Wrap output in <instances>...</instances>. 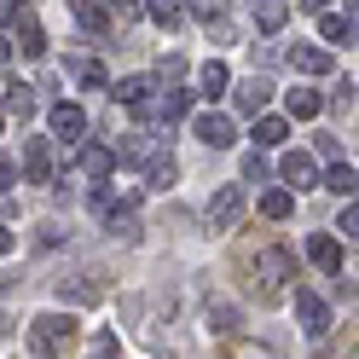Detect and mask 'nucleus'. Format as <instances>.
<instances>
[{"instance_id":"1","label":"nucleus","mask_w":359,"mask_h":359,"mask_svg":"<svg viewBox=\"0 0 359 359\" xmlns=\"http://www.w3.org/2000/svg\"><path fill=\"white\" fill-rule=\"evenodd\" d=\"M70 336H76V313H64V307L35 313V319L24 325V353L29 359H58L64 348H70Z\"/></svg>"},{"instance_id":"2","label":"nucleus","mask_w":359,"mask_h":359,"mask_svg":"<svg viewBox=\"0 0 359 359\" xmlns=\"http://www.w3.org/2000/svg\"><path fill=\"white\" fill-rule=\"evenodd\" d=\"M255 278H261V296H284L290 278H296V250H284V243H266L255 255Z\"/></svg>"},{"instance_id":"3","label":"nucleus","mask_w":359,"mask_h":359,"mask_svg":"<svg viewBox=\"0 0 359 359\" xmlns=\"http://www.w3.org/2000/svg\"><path fill=\"white\" fill-rule=\"evenodd\" d=\"M191 133H197V145H203V151H232L238 145V122L226 116V110H197Z\"/></svg>"},{"instance_id":"4","label":"nucleus","mask_w":359,"mask_h":359,"mask_svg":"<svg viewBox=\"0 0 359 359\" xmlns=\"http://www.w3.org/2000/svg\"><path fill=\"white\" fill-rule=\"evenodd\" d=\"M243 209H250V197H243V186H215V197H209L203 220H209V232H232L238 220H243Z\"/></svg>"},{"instance_id":"5","label":"nucleus","mask_w":359,"mask_h":359,"mask_svg":"<svg viewBox=\"0 0 359 359\" xmlns=\"http://www.w3.org/2000/svg\"><path fill=\"white\" fill-rule=\"evenodd\" d=\"M47 128H53V140H58V145H81V133H87V110L70 104V99H58V104L47 110Z\"/></svg>"},{"instance_id":"6","label":"nucleus","mask_w":359,"mask_h":359,"mask_svg":"<svg viewBox=\"0 0 359 359\" xmlns=\"http://www.w3.org/2000/svg\"><path fill=\"white\" fill-rule=\"evenodd\" d=\"M151 93H156V81H151V76H122L116 87H110V99L128 104L140 122H151Z\"/></svg>"},{"instance_id":"7","label":"nucleus","mask_w":359,"mask_h":359,"mask_svg":"<svg viewBox=\"0 0 359 359\" xmlns=\"http://www.w3.org/2000/svg\"><path fill=\"white\" fill-rule=\"evenodd\" d=\"M296 325L313 336V342H319V336L330 330V307H325L319 296H313V290H296Z\"/></svg>"},{"instance_id":"8","label":"nucleus","mask_w":359,"mask_h":359,"mask_svg":"<svg viewBox=\"0 0 359 359\" xmlns=\"http://www.w3.org/2000/svg\"><path fill=\"white\" fill-rule=\"evenodd\" d=\"M24 180L53 186V140H24Z\"/></svg>"},{"instance_id":"9","label":"nucleus","mask_w":359,"mask_h":359,"mask_svg":"<svg viewBox=\"0 0 359 359\" xmlns=\"http://www.w3.org/2000/svg\"><path fill=\"white\" fill-rule=\"evenodd\" d=\"M307 261L319 266V273H330V278H336V273H342V238L313 232V238H307Z\"/></svg>"},{"instance_id":"10","label":"nucleus","mask_w":359,"mask_h":359,"mask_svg":"<svg viewBox=\"0 0 359 359\" xmlns=\"http://www.w3.org/2000/svg\"><path fill=\"white\" fill-rule=\"evenodd\" d=\"M266 99H273V81H266V76L238 81V93H232V104L243 110V116H261V110H266Z\"/></svg>"},{"instance_id":"11","label":"nucleus","mask_w":359,"mask_h":359,"mask_svg":"<svg viewBox=\"0 0 359 359\" xmlns=\"http://www.w3.org/2000/svg\"><path fill=\"white\" fill-rule=\"evenodd\" d=\"M76 168L81 174H93V180H104V174H116V151H110V145H76Z\"/></svg>"},{"instance_id":"12","label":"nucleus","mask_w":359,"mask_h":359,"mask_svg":"<svg viewBox=\"0 0 359 359\" xmlns=\"http://www.w3.org/2000/svg\"><path fill=\"white\" fill-rule=\"evenodd\" d=\"M284 110H290V116H296V122H313V116H319V110H325V93H319V87H290V93H284Z\"/></svg>"},{"instance_id":"13","label":"nucleus","mask_w":359,"mask_h":359,"mask_svg":"<svg viewBox=\"0 0 359 359\" xmlns=\"http://www.w3.org/2000/svg\"><path fill=\"white\" fill-rule=\"evenodd\" d=\"M250 18H255L261 35H278L290 24V0H250Z\"/></svg>"},{"instance_id":"14","label":"nucleus","mask_w":359,"mask_h":359,"mask_svg":"<svg viewBox=\"0 0 359 359\" xmlns=\"http://www.w3.org/2000/svg\"><path fill=\"white\" fill-rule=\"evenodd\" d=\"M278 174L290 180V186H319V163H313L307 151H284V163H278Z\"/></svg>"},{"instance_id":"15","label":"nucleus","mask_w":359,"mask_h":359,"mask_svg":"<svg viewBox=\"0 0 359 359\" xmlns=\"http://www.w3.org/2000/svg\"><path fill=\"white\" fill-rule=\"evenodd\" d=\"M64 6H70V18H76L87 35H104V29H110V12L99 6V0H64Z\"/></svg>"},{"instance_id":"16","label":"nucleus","mask_w":359,"mask_h":359,"mask_svg":"<svg viewBox=\"0 0 359 359\" xmlns=\"http://www.w3.org/2000/svg\"><path fill=\"white\" fill-rule=\"evenodd\" d=\"M290 64H296V76H330V70H336V58H330L325 47H296Z\"/></svg>"},{"instance_id":"17","label":"nucleus","mask_w":359,"mask_h":359,"mask_svg":"<svg viewBox=\"0 0 359 359\" xmlns=\"http://www.w3.org/2000/svg\"><path fill=\"white\" fill-rule=\"evenodd\" d=\"M180 116H191V93H180V87L151 104V122H163V128H168V122H180Z\"/></svg>"},{"instance_id":"18","label":"nucleus","mask_w":359,"mask_h":359,"mask_svg":"<svg viewBox=\"0 0 359 359\" xmlns=\"http://www.w3.org/2000/svg\"><path fill=\"white\" fill-rule=\"evenodd\" d=\"M174 180H180V163H174L168 151H163V156H145V186H151V191H168Z\"/></svg>"},{"instance_id":"19","label":"nucleus","mask_w":359,"mask_h":359,"mask_svg":"<svg viewBox=\"0 0 359 359\" xmlns=\"http://www.w3.org/2000/svg\"><path fill=\"white\" fill-rule=\"evenodd\" d=\"M319 186L336 191V197H353V191H359V174H353V163H330V168L319 174Z\"/></svg>"},{"instance_id":"20","label":"nucleus","mask_w":359,"mask_h":359,"mask_svg":"<svg viewBox=\"0 0 359 359\" xmlns=\"http://www.w3.org/2000/svg\"><path fill=\"white\" fill-rule=\"evenodd\" d=\"M290 140V122L284 116H255V151H278Z\"/></svg>"},{"instance_id":"21","label":"nucleus","mask_w":359,"mask_h":359,"mask_svg":"<svg viewBox=\"0 0 359 359\" xmlns=\"http://www.w3.org/2000/svg\"><path fill=\"white\" fill-rule=\"evenodd\" d=\"M18 47H24V58H41V53H47V29H41L29 12L18 18ZM18 47H12V53H18Z\"/></svg>"},{"instance_id":"22","label":"nucleus","mask_w":359,"mask_h":359,"mask_svg":"<svg viewBox=\"0 0 359 359\" xmlns=\"http://www.w3.org/2000/svg\"><path fill=\"white\" fill-rule=\"evenodd\" d=\"M197 87H203L209 99H220V93H226V87H232V70H226V64H220V58H209L203 70H197Z\"/></svg>"},{"instance_id":"23","label":"nucleus","mask_w":359,"mask_h":359,"mask_svg":"<svg viewBox=\"0 0 359 359\" xmlns=\"http://www.w3.org/2000/svg\"><path fill=\"white\" fill-rule=\"evenodd\" d=\"M203 325H209V330H215V336H232V330H238V325H243V313H238V307H232V302H215V307H209V313H203Z\"/></svg>"},{"instance_id":"24","label":"nucleus","mask_w":359,"mask_h":359,"mask_svg":"<svg viewBox=\"0 0 359 359\" xmlns=\"http://www.w3.org/2000/svg\"><path fill=\"white\" fill-rule=\"evenodd\" d=\"M290 209H296V191H284V186L261 191V215H266V220H290Z\"/></svg>"},{"instance_id":"25","label":"nucleus","mask_w":359,"mask_h":359,"mask_svg":"<svg viewBox=\"0 0 359 359\" xmlns=\"http://www.w3.org/2000/svg\"><path fill=\"white\" fill-rule=\"evenodd\" d=\"M319 35L330 41V47H342V41H353V12L342 18V12H325V24H319Z\"/></svg>"},{"instance_id":"26","label":"nucleus","mask_w":359,"mask_h":359,"mask_svg":"<svg viewBox=\"0 0 359 359\" xmlns=\"http://www.w3.org/2000/svg\"><path fill=\"white\" fill-rule=\"evenodd\" d=\"M76 87H87V93H104V87H110V76H104V64H93V58H87V64H76Z\"/></svg>"},{"instance_id":"27","label":"nucleus","mask_w":359,"mask_h":359,"mask_svg":"<svg viewBox=\"0 0 359 359\" xmlns=\"http://www.w3.org/2000/svg\"><path fill=\"white\" fill-rule=\"evenodd\" d=\"M145 12H151L156 29H174L180 24V0H145Z\"/></svg>"},{"instance_id":"28","label":"nucleus","mask_w":359,"mask_h":359,"mask_svg":"<svg viewBox=\"0 0 359 359\" xmlns=\"http://www.w3.org/2000/svg\"><path fill=\"white\" fill-rule=\"evenodd\" d=\"M151 145H145V133H122V145H116V163H145Z\"/></svg>"},{"instance_id":"29","label":"nucleus","mask_w":359,"mask_h":359,"mask_svg":"<svg viewBox=\"0 0 359 359\" xmlns=\"http://www.w3.org/2000/svg\"><path fill=\"white\" fill-rule=\"evenodd\" d=\"M6 116H35V87H12L6 93Z\"/></svg>"},{"instance_id":"30","label":"nucleus","mask_w":359,"mask_h":359,"mask_svg":"<svg viewBox=\"0 0 359 359\" xmlns=\"http://www.w3.org/2000/svg\"><path fill=\"white\" fill-rule=\"evenodd\" d=\"M243 180H250V186H266V180H273V163H266L261 151H250L243 156Z\"/></svg>"},{"instance_id":"31","label":"nucleus","mask_w":359,"mask_h":359,"mask_svg":"<svg viewBox=\"0 0 359 359\" xmlns=\"http://www.w3.org/2000/svg\"><path fill=\"white\" fill-rule=\"evenodd\" d=\"M87 359H122L116 330H99V336H93V348H87Z\"/></svg>"},{"instance_id":"32","label":"nucleus","mask_w":359,"mask_h":359,"mask_svg":"<svg viewBox=\"0 0 359 359\" xmlns=\"http://www.w3.org/2000/svg\"><path fill=\"white\" fill-rule=\"evenodd\" d=\"M330 238H348V243L359 238V209H353V197H348V209H342V220H336V232H330Z\"/></svg>"},{"instance_id":"33","label":"nucleus","mask_w":359,"mask_h":359,"mask_svg":"<svg viewBox=\"0 0 359 359\" xmlns=\"http://www.w3.org/2000/svg\"><path fill=\"white\" fill-rule=\"evenodd\" d=\"M58 296H64V302H93L99 290H93V284H70V278H64V284H58Z\"/></svg>"},{"instance_id":"34","label":"nucleus","mask_w":359,"mask_h":359,"mask_svg":"<svg viewBox=\"0 0 359 359\" xmlns=\"http://www.w3.org/2000/svg\"><path fill=\"white\" fill-rule=\"evenodd\" d=\"M12 186H18V163H12L6 151H0V191H12Z\"/></svg>"},{"instance_id":"35","label":"nucleus","mask_w":359,"mask_h":359,"mask_svg":"<svg viewBox=\"0 0 359 359\" xmlns=\"http://www.w3.org/2000/svg\"><path fill=\"white\" fill-rule=\"evenodd\" d=\"M99 6H104L110 18H133V12H140V0H99Z\"/></svg>"},{"instance_id":"36","label":"nucleus","mask_w":359,"mask_h":359,"mask_svg":"<svg viewBox=\"0 0 359 359\" xmlns=\"http://www.w3.org/2000/svg\"><path fill=\"white\" fill-rule=\"evenodd\" d=\"M12 243H18V238H12V226H0V261L12 255Z\"/></svg>"},{"instance_id":"37","label":"nucleus","mask_w":359,"mask_h":359,"mask_svg":"<svg viewBox=\"0 0 359 359\" xmlns=\"http://www.w3.org/2000/svg\"><path fill=\"white\" fill-rule=\"evenodd\" d=\"M12 18H18V12H12V0H0V24H12Z\"/></svg>"},{"instance_id":"38","label":"nucleus","mask_w":359,"mask_h":359,"mask_svg":"<svg viewBox=\"0 0 359 359\" xmlns=\"http://www.w3.org/2000/svg\"><path fill=\"white\" fill-rule=\"evenodd\" d=\"M302 6H307V12H325V6H330V0H302Z\"/></svg>"},{"instance_id":"39","label":"nucleus","mask_w":359,"mask_h":359,"mask_svg":"<svg viewBox=\"0 0 359 359\" xmlns=\"http://www.w3.org/2000/svg\"><path fill=\"white\" fill-rule=\"evenodd\" d=\"M6 58H12V41H6V35H0V64H6Z\"/></svg>"},{"instance_id":"40","label":"nucleus","mask_w":359,"mask_h":359,"mask_svg":"<svg viewBox=\"0 0 359 359\" xmlns=\"http://www.w3.org/2000/svg\"><path fill=\"white\" fill-rule=\"evenodd\" d=\"M0 128H6V110H0Z\"/></svg>"}]
</instances>
